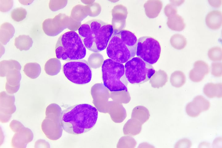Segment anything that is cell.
<instances>
[{"label":"cell","instance_id":"9a60e30c","mask_svg":"<svg viewBox=\"0 0 222 148\" xmlns=\"http://www.w3.org/2000/svg\"><path fill=\"white\" fill-rule=\"evenodd\" d=\"M222 86L221 83H208L204 88V93L209 98H221L222 96Z\"/></svg>","mask_w":222,"mask_h":148},{"label":"cell","instance_id":"7a4b0ae2","mask_svg":"<svg viewBox=\"0 0 222 148\" xmlns=\"http://www.w3.org/2000/svg\"><path fill=\"white\" fill-rule=\"evenodd\" d=\"M78 33L86 48L98 52L107 47L114 31L111 24L93 19L81 25Z\"/></svg>","mask_w":222,"mask_h":148},{"label":"cell","instance_id":"484cf974","mask_svg":"<svg viewBox=\"0 0 222 148\" xmlns=\"http://www.w3.org/2000/svg\"><path fill=\"white\" fill-rule=\"evenodd\" d=\"M122 139L124 142L123 146L125 147L134 148L136 145V142L134 138L130 136L126 135L123 137Z\"/></svg>","mask_w":222,"mask_h":148},{"label":"cell","instance_id":"ffe728a7","mask_svg":"<svg viewBox=\"0 0 222 148\" xmlns=\"http://www.w3.org/2000/svg\"><path fill=\"white\" fill-rule=\"evenodd\" d=\"M170 41L172 46L177 50L183 49L187 43L185 37L179 34H176L172 36Z\"/></svg>","mask_w":222,"mask_h":148},{"label":"cell","instance_id":"d4e9b609","mask_svg":"<svg viewBox=\"0 0 222 148\" xmlns=\"http://www.w3.org/2000/svg\"><path fill=\"white\" fill-rule=\"evenodd\" d=\"M13 5V1L12 0H0V10L3 12L9 11Z\"/></svg>","mask_w":222,"mask_h":148},{"label":"cell","instance_id":"30bf717a","mask_svg":"<svg viewBox=\"0 0 222 148\" xmlns=\"http://www.w3.org/2000/svg\"><path fill=\"white\" fill-rule=\"evenodd\" d=\"M209 101L201 95L195 97L192 101L186 105V111L187 114L191 117H198L203 112L208 110L210 107Z\"/></svg>","mask_w":222,"mask_h":148},{"label":"cell","instance_id":"52a82bcc","mask_svg":"<svg viewBox=\"0 0 222 148\" xmlns=\"http://www.w3.org/2000/svg\"><path fill=\"white\" fill-rule=\"evenodd\" d=\"M62 71L68 80L76 84H85L92 80L91 68L88 62L84 60L65 63L63 66Z\"/></svg>","mask_w":222,"mask_h":148},{"label":"cell","instance_id":"e0dca14e","mask_svg":"<svg viewBox=\"0 0 222 148\" xmlns=\"http://www.w3.org/2000/svg\"><path fill=\"white\" fill-rule=\"evenodd\" d=\"M33 43L32 39L28 35H20L14 39V45L20 51H27L32 47Z\"/></svg>","mask_w":222,"mask_h":148},{"label":"cell","instance_id":"f546056e","mask_svg":"<svg viewBox=\"0 0 222 148\" xmlns=\"http://www.w3.org/2000/svg\"><path fill=\"white\" fill-rule=\"evenodd\" d=\"M21 4L24 5H27L31 4L34 1L33 0H18Z\"/></svg>","mask_w":222,"mask_h":148},{"label":"cell","instance_id":"ba28073f","mask_svg":"<svg viewBox=\"0 0 222 148\" xmlns=\"http://www.w3.org/2000/svg\"><path fill=\"white\" fill-rule=\"evenodd\" d=\"M161 47L159 42L154 38L144 36L138 39L136 55L146 63L153 64L158 60Z\"/></svg>","mask_w":222,"mask_h":148},{"label":"cell","instance_id":"5bb4252c","mask_svg":"<svg viewBox=\"0 0 222 148\" xmlns=\"http://www.w3.org/2000/svg\"><path fill=\"white\" fill-rule=\"evenodd\" d=\"M142 125L138 120L131 118L127 121L124 126V134L130 136L139 134L141 131Z\"/></svg>","mask_w":222,"mask_h":148},{"label":"cell","instance_id":"cb8c5ba5","mask_svg":"<svg viewBox=\"0 0 222 148\" xmlns=\"http://www.w3.org/2000/svg\"><path fill=\"white\" fill-rule=\"evenodd\" d=\"M212 74L216 77H220L222 75L221 62H213L211 65Z\"/></svg>","mask_w":222,"mask_h":148},{"label":"cell","instance_id":"5b68a950","mask_svg":"<svg viewBox=\"0 0 222 148\" xmlns=\"http://www.w3.org/2000/svg\"><path fill=\"white\" fill-rule=\"evenodd\" d=\"M101 72L103 84L110 92H128V82L123 64L107 59L103 63Z\"/></svg>","mask_w":222,"mask_h":148},{"label":"cell","instance_id":"44dd1931","mask_svg":"<svg viewBox=\"0 0 222 148\" xmlns=\"http://www.w3.org/2000/svg\"><path fill=\"white\" fill-rule=\"evenodd\" d=\"M150 116L149 111L146 109L141 110L134 109L132 111L131 118L135 119L143 124L149 119Z\"/></svg>","mask_w":222,"mask_h":148},{"label":"cell","instance_id":"ac0fdd59","mask_svg":"<svg viewBox=\"0 0 222 148\" xmlns=\"http://www.w3.org/2000/svg\"><path fill=\"white\" fill-rule=\"evenodd\" d=\"M23 71L24 73L28 77L35 79L40 75L41 72V67L38 63H29L24 66Z\"/></svg>","mask_w":222,"mask_h":148},{"label":"cell","instance_id":"4316f807","mask_svg":"<svg viewBox=\"0 0 222 148\" xmlns=\"http://www.w3.org/2000/svg\"><path fill=\"white\" fill-rule=\"evenodd\" d=\"M192 145L191 141L186 138H183L179 140L175 145V148H190Z\"/></svg>","mask_w":222,"mask_h":148},{"label":"cell","instance_id":"8992f818","mask_svg":"<svg viewBox=\"0 0 222 148\" xmlns=\"http://www.w3.org/2000/svg\"><path fill=\"white\" fill-rule=\"evenodd\" d=\"M124 66L127 80L132 84H142L148 81L155 72L152 65L137 57L129 60Z\"/></svg>","mask_w":222,"mask_h":148},{"label":"cell","instance_id":"8fae6325","mask_svg":"<svg viewBox=\"0 0 222 148\" xmlns=\"http://www.w3.org/2000/svg\"><path fill=\"white\" fill-rule=\"evenodd\" d=\"M209 71V67L207 63L202 60H198L194 63V68L190 72L189 78L193 82H200Z\"/></svg>","mask_w":222,"mask_h":148},{"label":"cell","instance_id":"6da1fadb","mask_svg":"<svg viewBox=\"0 0 222 148\" xmlns=\"http://www.w3.org/2000/svg\"><path fill=\"white\" fill-rule=\"evenodd\" d=\"M98 112L93 106L83 103L70 106L61 111L60 123L66 132L73 135L83 134L95 126Z\"/></svg>","mask_w":222,"mask_h":148},{"label":"cell","instance_id":"9c48e42d","mask_svg":"<svg viewBox=\"0 0 222 148\" xmlns=\"http://www.w3.org/2000/svg\"><path fill=\"white\" fill-rule=\"evenodd\" d=\"M1 75H6L7 82L6 89L7 91L10 87H12L11 92L12 93V88L15 92L19 89L21 79L20 71L21 66L19 63L14 60H3L0 62Z\"/></svg>","mask_w":222,"mask_h":148},{"label":"cell","instance_id":"83f0119b","mask_svg":"<svg viewBox=\"0 0 222 148\" xmlns=\"http://www.w3.org/2000/svg\"><path fill=\"white\" fill-rule=\"evenodd\" d=\"M166 9L168 10L166 12V14L168 16H171L174 14H176L177 12V9L174 6L168 5L166 7Z\"/></svg>","mask_w":222,"mask_h":148},{"label":"cell","instance_id":"4fadbf2b","mask_svg":"<svg viewBox=\"0 0 222 148\" xmlns=\"http://www.w3.org/2000/svg\"><path fill=\"white\" fill-rule=\"evenodd\" d=\"M15 30L12 25L8 22L2 24L0 29V40L1 43L5 45L13 37Z\"/></svg>","mask_w":222,"mask_h":148},{"label":"cell","instance_id":"7402d4cb","mask_svg":"<svg viewBox=\"0 0 222 148\" xmlns=\"http://www.w3.org/2000/svg\"><path fill=\"white\" fill-rule=\"evenodd\" d=\"M10 15L11 18L14 20L19 22L26 18L27 11L25 9L22 7H17L12 10Z\"/></svg>","mask_w":222,"mask_h":148},{"label":"cell","instance_id":"f1b7e54d","mask_svg":"<svg viewBox=\"0 0 222 148\" xmlns=\"http://www.w3.org/2000/svg\"><path fill=\"white\" fill-rule=\"evenodd\" d=\"M209 3L212 6L219 7L221 5L222 0L208 1Z\"/></svg>","mask_w":222,"mask_h":148},{"label":"cell","instance_id":"277c9868","mask_svg":"<svg viewBox=\"0 0 222 148\" xmlns=\"http://www.w3.org/2000/svg\"><path fill=\"white\" fill-rule=\"evenodd\" d=\"M55 52L56 58L68 61L82 60L86 54V48L81 38L73 31H67L60 36Z\"/></svg>","mask_w":222,"mask_h":148},{"label":"cell","instance_id":"7c38bea8","mask_svg":"<svg viewBox=\"0 0 222 148\" xmlns=\"http://www.w3.org/2000/svg\"><path fill=\"white\" fill-rule=\"evenodd\" d=\"M205 22L207 26L211 29H219L222 23L221 12L218 10L210 11L206 16Z\"/></svg>","mask_w":222,"mask_h":148},{"label":"cell","instance_id":"2e32d148","mask_svg":"<svg viewBox=\"0 0 222 148\" xmlns=\"http://www.w3.org/2000/svg\"><path fill=\"white\" fill-rule=\"evenodd\" d=\"M167 23L171 29L176 31H183L186 26L183 18L177 14L170 16Z\"/></svg>","mask_w":222,"mask_h":148},{"label":"cell","instance_id":"3957f363","mask_svg":"<svg viewBox=\"0 0 222 148\" xmlns=\"http://www.w3.org/2000/svg\"><path fill=\"white\" fill-rule=\"evenodd\" d=\"M137 42L136 36L130 31L114 32L106 47L107 55L114 61L125 63L136 55Z\"/></svg>","mask_w":222,"mask_h":148},{"label":"cell","instance_id":"603a6c76","mask_svg":"<svg viewBox=\"0 0 222 148\" xmlns=\"http://www.w3.org/2000/svg\"><path fill=\"white\" fill-rule=\"evenodd\" d=\"M209 58L213 61L222 60V49L218 47H215L210 49L208 52Z\"/></svg>","mask_w":222,"mask_h":148},{"label":"cell","instance_id":"d6986e66","mask_svg":"<svg viewBox=\"0 0 222 148\" xmlns=\"http://www.w3.org/2000/svg\"><path fill=\"white\" fill-rule=\"evenodd\" d=\"M186 78L184 73L181 71H176L172 73L170 81L171 84L176 88H179L185 83Z\"/></svg>","mask_w":222,"mask_h":148}]
</instances>
